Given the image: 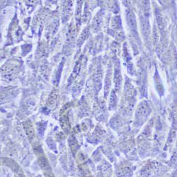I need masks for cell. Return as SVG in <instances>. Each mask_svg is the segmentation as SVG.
Returning <instances> with one entry per match:
<instances>
[{
  "instance_id": "cell-1",
  "label": "cell",
  "mask_w": 177,
  "mask_h": 177,
  "mask_svg": "<svg viewBox=\"0 0 177 177\" xmlns=\"http://www.w3.org/2000/svg\"><path fill=\"white\" fill-rule=\"evenodd\" d=\"M25 128L28 136L30 137V138H32L34 135V129H33V126L31 124L28 123L27 125L25 126Z\"/></svg>"
},
{
  "instance_id": "cell-2",
  "label": "cell",
  "mask_w": 177,
  "mask_h": 177,
  "mask_svg": "<svg viewBox=\"0 0 177 177\" xmlns=\"http://www.w3.org/2000/svg\"><path fill=\"white\" fill-rule=\"evenodd\" d=\"M80 65H81V62L79 61V62L76 63V65H75V69H74V71H73V73L72 74V76H71V77L69 78V80H71V79L73 78L74 79L75 77V76L77 75V74L79 73V71H80Z\"/></svg>"
}]
</instances>
